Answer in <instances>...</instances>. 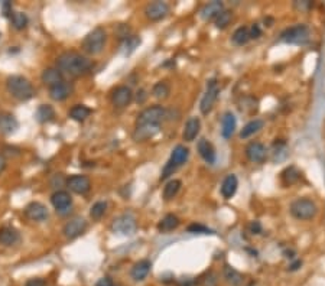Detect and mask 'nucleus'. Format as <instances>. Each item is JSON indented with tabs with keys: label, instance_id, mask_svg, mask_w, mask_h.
<instances>
[{
	"label": "nucleus",
	"instance_id": "f257e3e1",
	"mask_svg": "<svg viewBox=\"0 0 325 286\" xmlns=\"http://www.w3.org/2000/svg\"><path fill=\"white\" fill-rule=\"evenodd\" d=\"M93 67V62L87 57L78 54V52H64L57 59V68L70 77H81L87 74Z\"/></svg>",
	"mask_w": 325,
	"mask_h": 286
},
{
	"label": "nucleus",
	"instance_id": "f03ea898",
	"mask_svg": "<svg viewBox=\"0 0 325 286\" xmlns=\"http://www.w3.org/2000/svg\"><path fill=\"white\" fill-rule=\"evenodd\" d=\"M6 87H7V91L12 94V97H15L19 101H28L35 94L32 82L22 76L9 77L6 81Z\"/></svg>",
	"mask_w": 325,
	"mask_h": 286
},
{
	"label": "nucleus",
	"instance_id": "7ed1b4c3",
	"mask_svg": "<svg viewBox=\"0 0 325 286\" xmlns=\"http://www.w3.org/2000/svg\"><path fill=\"white\" fill-rule=\"evenodd\" d=\"M106 41H107L106 31L98 26V28H94L90 34H87V37L81 43V48L88 55H98L103 52L106 46Z\"/></svg>",
	"mask_w": 325,
	"mask_h": 286
},
{
	"label": "nucleus",
	"instance_id": "20e7f679",
	"mask_svg": "<svg viewBox=\"0 0 325 286\" xmlns=\"http://www.w3.org/2000/svg\"><path fill=\"white\" fill-rule=\"evenodd\" d=\"M190 158V149L184 145H178L173 148L172 153H171V158L169 161L165 163L162 173H161V181H165L168 179L171 175H173V172L176 171L178 168H181Z\"/></svg>",
	"mask_w": 325,
	"mask_h": 286
},
{
	"label": "nucleus",
	"instance_id": "39448f33",
	"mask_svg": "<svg viewBox=\"0 0 325 286\" xmlns=\"http://www.w3.org/2000/svg\"><path fill=\"white\" fill-rule=\"evenodd\" d=\"M311 39V31L304 23L290 26L281 34V41L290 45H306Z\"/></svg>",
	"mask_w": 325,
	"mask_h": 286
},
{
	"label": "nucleus",
	"instance_id": "423d86ee",
	"mask_svg": "<svg viewBox=\"0 0 325 286\" xmlns=\"http://www.w3.org/2000/svg\"><path fill=\"white\" fill-rule=\"evenodd\" d=\"M290 214L296 220L306 221V220H312L318 214V207L309 198H298L290 204Z\"/></svg>",
	"mask_w": 325,
	"mask_h": 286
},
{
	"label": "nucleus",
	"instance_id": "0eeeda50",
	"mask_svg": "<svg viewBox=\"0 0 325 286\" xmlns=\"http://www.w3.org/2000/svg\"><path fill=\"white\" fill-rule=\"evenodd\" d=\"M166 116V110L162 106H151L146 107L145 110H142L137 119H136V126H142V124H153V126H161L162 120Z\"/></svg>",
	"mask_w": 325,
	"mask_h": 286
},
{
	"label": "nucleus",
	"instance_id": "6e6552de",
	"mask_svg": "<svg viewBox=\"0 0 325 286\" xmlns=\"http://www.w3.org/2000/svg\"><path fill=\"white\" fill-rule=\"evenodd\" d=\"M110 229L115 234L132 236L137 230V221H136V218L132 214H122V215H119L117 218L113 220Z\"/></svg>",
	"mask_w": 325,
	"mask_h": 286
},
{
	"label": "nucleus",
	"instance_id": "1a4fd4ad",
	"mask_svg": "<svg viewBox=\"0 0 325 286\" xmlns=\"http://www.w3.org/2000/svg\"><path fill=\"white\" fill-rule=\"evenodd\" d=\"M218 94H220V87L217 84L215 80H210L207 82V91L204 93L203 98H201V103H200V110L203 115H208L211 113L217 98H218Z\"/></svg>",
	"mask_w": 325,
	"mask_h": 286
},
{
	"label": "nucleus",
	"instance_id": "9d476101",
	"mask_svg": "<svg viewBox=\"0 0 325 286\" xmlns=\"http://www.w3.org/2000/svg\"><path fill=\"white\" fill-rule=\"evenodd\" d=\"M171 12V7L166 1H152L148 3L145 7V16L152 22H158V20L165 19Z\"/></svg>",
	"mask_w": 325,
	"mask_h": 286
},
{
	"label": "nucleus",
	"instance_id": "9b49d317",
	"mask_svg": "<svg viewBox=\"0 0 325 286\" xmlns=\"http://www.w3.org/2000/svg\"><path fill=\"white\" fill-rule=\"evenodd\" d=\"M133 100V91L127 85H119L112 93V103L119 109L127 107Z\"/></svg>",
	"mask_w": 325,
	"mask_h": 286
},
{
	"label": "nucleus",
	"instance_id": "f8f14e48",
	"mask_svg": "<svg viewBox=\"0 0 325 286\" xmlns=\"http://www.w3.org/2000/svg\"><path fill=\"white\" fill-rule=\"evenodd\" d=\"M85 230H87V221L82 217H76L64 226L62 233L67 239L73 240V239L80 237L81 234H84Z\"/></svg>",
	"mask_w": 325,
	"mask_h": 286
},
{
	"label": "nucleus",
	"instance_id": "ddd939ff",
	"mask_svg": "<svg viewBox=\"0 0 325 286\" xmlns=\"http://www.w3.org/2000/svg\"><path fill=\"white\" fill-rule=\"evenodd\" d=\"M67 187L78 195H84L91 190V181L85 175H73L67 179Z\"/></svg>",
	"mask_w": 325,
	"mask_h": 286
},
{
	"label": "nucleus",
	"instance_id": "4468645a",
	"mask_svg": "<svg viewBox=\"0 0 325 286\" xmlns=\"http://www.w3.org/2000/svg\"><path fill=\"white\" fill-rule=\"evenodd\" d=\"M51 203L59 214H67L73 207V198L67 191H57L51 197Z\"/></svg>",
	"mask_w": 325,
	"mask_h": 286
},
{
	"label": "nucleus",
	"instance_id": "2eb2a0df",
	"mask_svg": "<svg viewBox=\"0 0 325 286\" xmlns=\"http://www.w3.org/2000/svg\"><path fill=\"white\" fill-rule=\"evenodd\" d=\"M246 156L253 163H263L268 158V149L260 142H250L246 146Z\"/></svg>",
	"mask_w": 325,
	"mask_h": 286
},
{
	"label": "nucleus",
	"instance_id": "dca6fc26",
	"mask_svg": "<svg viewBox=\"0 0 325 286\" xmlns=\"http://www.w3.org/2000/svg\"><path fill=\"white\" fill-rule=\"evenodd\" d=\"M25 215L29 218V220H32V221H45L46 218H48V208L43 205V204H41V203H31V204H28L26 205V208H25Z\"/></svg>",
	"mask_w": 325,
	"mask_h": 286
},
{
	"label": "nucleus",
	"instance_id": "f3484780",
	"mask_svg": "<svg viewBox=\"0 0 325 286\" xmlns=\"http://www.w3.org/2000/svg\"><path fill=\"white\" fill-rule=\"evenodd\" d=\"M197 149H198V153L200 156L208 163V165H214L215 163V159H217V153H215V149L212 146L210 140H207L205 137L200 139L198 143H197Z\"/></svg>",
	"mask_w": 325,
	"mask_h": 286
},
{
	"label": "nucleus",
	"instance_id": "a211bd4d",
	"mask_svg": "<svg viewBox=\"0 0 325 286\" xmlns=\"http://www.w3.org/2000/svg\"><path fill=\"white\" fill-rule=\"evenodd\" d=\"M73 93H74V87L68 81H62V82H59V84L49 88V95L55 101H64L65 98H68Z\"/></svg>",
	"mask_w": 325,
	"mask_h": 286
},
{
	"label": "nucleus",
	"instance_id": "6ab92c4d",
	"mask_svg": "<svg viewBox=\"0 0 325 286\" xmlns=\"http://www.w3.org/2000/svg\"><path fill=\"white\" fill-rule=\"evenodd\" d=\"M159 130H161V126H153V124L136 126L132 137H133L134 142H146V140L152 139L155 134L159 133Z\"/></svg>",
	"mask_w": 325,
	"mask_h": 286
},
{
	"label": "nucleus",
	"instance_id": "aec40b11",
	"mask_svg": "<svg viewBox=\"0 0 325 286\" xmlns=\"http://www.w3.org/2000/svg\"><path fill=\"white\" fill-rule=\"evenodd\" d=\"M19 129V122L12 113H0V133L13 134Z\"/></svg>",
	"mask_w": 325,
	"mask_h": 286
},
{
	"label": "nucleus",
	"instance_id": "412c9836",
	"mask_svg": "<svg viewBox=\"0 0 325 286\" xmlns=\"http://www.w3.org/2000/svg\"><path fill=\"white\" fill-rule=\"evenodd\" d=\"M200 130H201V120L198 117H190L184 126L182 139L185 142H194L200 134Z\"/></svg>",
	"mask_w": 325,
	"mask_h": 286
},
{
	"label": "nucleus",
	"instance_id": "4be33fe9",
	"mask_svg": "<svg viewBox=\"0 0 325 286\" xmlns=\"http://www.w3.org/2000/svg\"><path fill=\"white\" fill-rule=\"evenodd\" d=\"M224 10V4H223V1H218V0H214V1H210V3H207L203 9H201V12H200V16H201V19L205 20V22H208V20H214L221 12Z\"/></svg>",
	"mask_w": 325,
	"mask_h": 286
},
{
	"label": "nucleus",
	"instance_id": "5701e85b",
	"mask_svg": "<svg viewBox=\"0 0 325 286\" xmlns=\"http://www.w3.org/2000/svg\"><path fill=\"white\" fill-rule=\"evenodd\" d=\"M151 267H152L151 260H148V259L139 260V262L134 263V266L132 267V272H130L132 279H133L134 282H142V281H145L146 276H148L149 272H151Z\"/></svg>",
	"mask_w": 325,
	"mask_h": 286
},
{
	"label": "nucleus",
	"instance_id": "b1692460",
	"mask_svg": "<svg viewBox=\"0 0 325 286\" xmlns=\"http://www.w3.org/2000/svg\"><path fill=\"white\" fill-rule=\"evenodd\" d=\"M239 188V179L234 173H229L221 184V195L224 200H231Z\"/></svg>",
	"mask_w": 325,
	"mask_h": 286
},
{
	"label": "nucleus",
	"instance_id": "393cba45",
	"mask_svg": "<svg viewBox=\"0 0 325 286\" xmlns=\"http://www.w3.org/2000/svg\"><path fill=\"white\" fill-rule=\"evenodd\" d=\"M237 129V119L231 112L224 113L221 119V136L224 139H230Z\"/></svg>",
	"mask_w": 325,
	"mask_h": 286
},
{
	"label": "nucleus",
	"instance_id": "a878e982",
	"mask_svg": "<svg viewBox=\"0 0 325 286\" xmlns=\"http://www.w3.org/2000/svg\"><path fill=\"white\" fill-rule=\"evenodd\" d=\"M19 231L13 227H1L0 229V245L3 246H13L19 243Z\"/></svg>",
	"mask_w": 325,
	"mask_h": 286
},
{
	"label": "nucleus",
	"instance_id": "bb28decb",
	"mask_svg": "<svg viewBox=\"0 0 325 286\" xmlns=\"http://www.w3.org/2000/svg\"><path fill=\"white\" fill-rule=\"evenodd\" d=\"M41 78H42V82H43V84L49 85V88L64 81L62 73H61L58 68H46V70L42 73Z\"/></svg>",
	"mask_w": 325,
	"mask_h": 286
},
{
	"label": "nucleus",
	"instance_id": "cd10ccee",
	"mask_svg": "<svg viewBox=\"0 0 325 286\" xmlns=\"http://www.w3.org/2000/svg\"><path fill=\"white\" fill-rule=\"evenodd\" d=\"M140 42H142V39L139 38L137 35H130V37H127L126 39H123V41H122V45H120L122 54L126 55V57H129L130 54H133L134 51H136V48L140 45Z\"/></svg>",
	"mask_w": 325,
	"mask_h": 286
},
{
	"label": "nucleus",
	"instance_id": "c85d7f7f",
	"mask_svg": "<svg viewBox=\"0 0 325 286\" xmlns=\"http://www.w3.org/2000/svg\"><path fill=\"white\" fill-rule=\"evenodd\" d=\"M281 179L284 182V185L290 187L293 184H296L301 179V171L296 166H287L285 171L281 173Z\"/></svg>",
	"mask_w": 325,
	"mask_h": 286
},
{
	"label": "nucleus",
	"instance_id": "c756f323",
	"mask_svg": "<svg viewBox=\"0 0 325 286\" xmlns=\"http://www.w3.org/2000/svg\"><path fill=\"white\" fill-rule=\"evenodd\" d=\"M263 126H265V122L263 120H260V119H254V120H250L249 123L242 129V132H240V137L242 139H247L250 136H253V134H256L257 132H260L262 129H263Z\"/></svg>",
	"mask_w": 325,
	"mask_h": 286
},
{
	"label": "nucleus",
	"instance_id": "7c9ffc66",
	"mask_svg": "<svg viewBox=\"0 0 325 286\" xmlns=\"http://www.w3.org/2000/svg\"><path fill=\"white\" fill-rule=\"evenodd\" d=\"M178 226H179V218L176 215H173V214H168V215H165L159 221L158 230L161 233H169V231H173L175 229H178Z\"/></svg>",
	"mask_w": 325,
	"mask_h": 286
},
{
	"label": "nucleus",
	"instance_id": "2f4dec72",
	"mask_svg": "<svg viewBox=\"0 0 325 286\" xmlns=\"http://www.w3.org/2000/svg\"><path fill=\"white\" fill-rule=\"evenodd\" d=\"M181 187H182V182H181L179 179H171V181H168L166 185L163 187V200H165V201L173 200V198L178 195Z\"/></svg>",
	"mask_w": 325,
	"mask_h": 286
},
{
	"label": "nucleus",
	"instance_id": "473e14b6",
	"mask_svg": "<svg viewBox=\"0 0 325 286\" xmlns=\"http://www.w3.org/2000/svg\"><path fill=\"white\" fill-rule=\"evenodd\" d=\"M54 117H55V110L52 106H49V104L39 106L38 110H37V120L39 123H48V122L54 120Z\"/></svg>",
	"mask_w": 325,
	"mask_h": 286
},
{
	"label": "nucleus",
	"instance_id": "72a5a7b5",
	"mask_svg": "<svg viewBox=\"0 0 325 286\" xmlns=\"http://www.w3.org/2000/svg\"><path fill=\"white\" fill-rule=\"evenodd\" d=\"M91 115V109L84 104H77L70 110V117L76 122H84L87 117Z\"/></svg>",
	"mask_w": 325,
	"mask_h": 286
},
{
	"label": "nucleus",
	"instance_id": "f704fd0d",
	"mask_svg": "<svg viewBox=\"0 0 325 286\" xmlns=\"http://www.w3.org/2000/svg\"><path fill=\"white\" fill-rule=\"evenodd\" d=\"M153 97H156L158 100H165L171 94V87L166 81H159L153 85L152 90Z\"/></svg>",
	"mask_w": 325,
	"mask_h": 286
},
{
	"label": "nucleus",
	"instance_id": "c9c22d12",
	"mask_svg": "<svg viewBox=\"0 0 325 286\" xmlns=\"http://www.w3.org/2000/svg\"><path fill=\"white\" fill-rule=\"evenodd\" d=\"M233 42L236 45H246L250 41V34H249V28L247 26H240L234 31L233 34Z\"/></svg>",
	"mask_w": 325,
	"mask_h": 286
},
{
	"label": "nucleus",
	"instance_id": "e433bc0d",
	"mask_svg": "<svg viewBox=\"0 0 325 286\" xmlns=\"http://www.w3.org/2000/svg\"><path fill=\"white\" fill-rule=\"evenodd\" d=\"M224 279L229 282L231 286H239L242 284V281H243V278H242V275L234 269V267L231 266H226L224 267Z\"/></svg>",
	"mask_w": 325,
	"mask_h": 286
},
{
	"label": "nucleus",
	"instance_id": "4c0bfd02",
	"mask_svg": "<svg viewBox=\"0 0 325 286\" xmlns=\"http://www.w3.org/2000/svg\"><path fill=\"white\" fill-rule=\"evenodd\" d=\"M231 19H233V12L231 10H227L224 9L215 19H214V23L218 29H226L231 23Z\"/></svg>",
	"mask_w": 325,
	"mask_h": 286
},
{
	"label": "nucleus",
	"instance_id": "58836bf2",
	"mask_svg": "<svg viewBox=\"0 0 325 286\" xmlns=\"http://www.w3.org/2000/svg\"><path fill=\"white\" fill-rule=\"evenodd\" d=\"M10 22H12V25H13L15 29H23V28H26L29 19H28V16H26L25 13H22V12H12Z\"/></svg>",
	"mask_w": 325,
	"mask_h": 286
},
{
	"label": "nucleus",
	"instance_id": "ea45409f",
	"mask_svg": "<svg viewBox=\"0 0 325 286\" xmlns=\"http://www.w3.org/2000/svg\"><path fill=\"white\" fill-rule=\"evenodd\" d=\"M106 210H107V203L106 201H97L90 210V215H91L93 220H100L106 214Z\"/></svg>",
	"mask_w": 325,
	"mask_h": 286
},
{
	"label": "nucleus",
	"instance_id": "a19ab883",
	"mask_svg": "<svg viewBox=\"0 0 325 286\" xmlns=\"http://www.w3.org/2000/svg\"><path fill=\"white\" fill-rule=\"evenodd\" d=\"M187 231H188V233H192V234H212V233H214L212 230L205 227V226H203V224H198V223L190 224V226L187 227Z\"/></svg>",
	"mask_w": 325,
	"mask_h": 286
},
{
	"label": "nucleus",
	"instance_id": "79ce46f5",
	"mask_svg": "<svg viewBox=\"0 0 325 286\" xmlns=\"http://www.w3.org/2000/svg\"><path fill=\"white\" fill-rule=\"evenodd\" d=\"M249 34H250V39H257L262 37V28L259 23H253L249 28Z\"/></svg>",
	"mask_w": 325,
	"mask_h": 286
},
{
	"label": "nucleus",
	"instance_id": "37998d69",
	"mask_svg": "<svg viewBox=\"0 0 325 286\" xmlns=\"http://www.w3.org/2000/svg\"><path fill=\"white\" fill-rule=\"evenodd\" d=\"M217 275L214 272H210L204 279H203V286H217Z\"/></svg>",
	"mask_w": 325,
	"mask_h": 286
},
{
	"label": "nucleus",
	"instance_id": "c03bdc74",
	"mask_svg": "<svg viewBox=\"0 0 325 286\" xmlns=\"http://www.w3.org/2000/svg\"><path fill=\"white\" fill-rule=\"evenodd\" d=\"M249 231L251 234H260L262 233V224L259 221H251L249 224Z\"/></svg>",
	"mask_w": 325,
	"mask_h": 286
},
{
	"label": "nucleus",
	"instance_id": "a18cd8bd",
	"mask_svg": "<svg viewBox=\"0 0 325 286\" xmlns=\"http://www.w3.org/2000/svg\"><path fill=\"white\" fill-rule=\"evenodd\" d=\"M311 6H312V3L308 1V0H305V1H295L293 3V7L298 9V10H308Z\"/></svg>",
	"mask_w": 325,
	"mask_h": 286
},
{
	"label": "nucleus",
	"instance_id": "49530a36",
	"mask_svg": "<svg viewBox=\"0 0 325 286\" xmlns=\"http://www.w3.org/2000/svg\"><path fill=\"white\" fill-rule=\"evenodd\" d=\"M25 286H46V282L41 278H35V279H29Z\"/></svg>",
	"mask_w": 325,
	"mask_h": 286
},
{
	"label": "nucleus",
	"instance_id": "de8ad7c7",
	"mask_svg": "<svg viewBox=\"0 0 325 286\" xmlns=\"http://www.w3.org/2000/svg\"><path fill=\"white\" fill-rule=\"evenodd\" d=\"M146 98H148V93H146V90L140 88V90L137 91V95H136V101H137L139 104H142V103H145V101H146Z\"/></svg>",
	"mask_w": 325,
	"mask_h": 286
},
{
	"label": "nucleus",
	"instance_id": "09e8293b",
	"mask_svg": "<svg viewBox=\"0 0 325 286\" xmlns=\"http://www.w3.org/2000/svg\"><path fill=\"white\" fill-rule=\"evenodd\" d=\"M1 7H3V15L10 18V15H12V3L10 1H3Z\"/></svg>",
	"mask_w": 325,
	"mask_h": 286
},
{
	"label": "nucleus",
	"instance_id": "8fccbe9b",
	"mask_svg": "<svg viewBox=\"0 0 325 286\" xmlns=\"http://www.w3.org/2000/svg\"><path fill=\"white\" fill-rule=\"evenodd\" d=\"M301 266H302V260L296 259V260H293V262L287 266V270H289V272H295V270H298Z\"/></svg>",
	"mask_w": 325,
	"mask_h": 286
},
{
	"label": "nucleus",
	"instance_id": "3c124183",
	"mask_svg": "<svg viewBox=\"0 0 325 286\" xmlns=\"http://www.w3.org/2000/svg\"><path fill=\"white\" fill-rule=\"evenodd\" d=\"M97 286H116L113 284V281L110 278H101L98 282H97Z\"/></svg>",
	"mask_w": 325,
	"mask_h": 286
},
{
	"label": "nucleus",
	"instance_id": "603ef678",
	"mask_svg": "<svg viewBox=\"0 0 325 286\" xmlns=\"http://www.w3.org/2000/svg\"><path fill=\"white\" fill-rule=\"evenodd\" d=\"M284 256L286 257V259H295V250H285L284 251Z\"/></svg>",
	"mask_w": 325,
	"mask_h": 286
},
{
	"label": "nucleus",
	"instance_id": "864d4df0",
	"mask_svg": "<svg viewBox=\"0 0 325 286\" xmlns=\"http://www.w3.org/2000/svg\"><path fill=\"white\" fill-rule=\"evenodd\" d=\"M4 168H6V161H4V158L0 155V173L4 171Z\"/></svg>",
	"mask_w": 325,
	"mask_h": 286
}]
</instances>
